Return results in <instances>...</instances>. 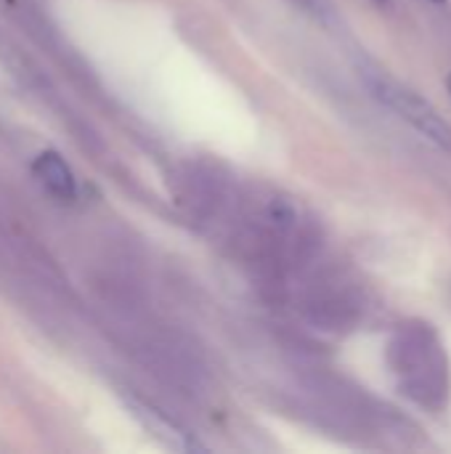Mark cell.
<instances>
[{
    "label": "cell",
    "mask_w": 451,
    "mask_h": 454,
    "mask_svg": "<svg viewBox=\"0 0 451 454\" xmlns=\"http://www.w3.org/2000/svg\"><path fill=\"white\" fill-rule=\"evenodd\" d=\"M433 3H444V0H433Z\"/></svg>",
    "instance_id": "3"
},
{
    "label": "cell",
    "mask_w": 451,
    "mask_h": 454,
    "mask_svg": "<svg viewBox=\"0 0 451 454\" xmlns=\"http://www.w3.org/2000/svg\"><path fill=\"white\" fill-rule=\"evenodd\" d=\"M372 90L375 96L388 106L393 109L401 120H407L417 133H423L428 141H433L436 146L451 152V128L449 122L420 96L415 93L412 88L401 85V82H393L388 77H377L372 82Z\"/></svg>",
    "instance_id": "1"
},
{
    "label": "cell",
    "mask_w": 451,
    "mask_h": 454,
    "mask_svg": "<svg viewBox=\"0 0 451 454\" xmlns=\"http://www.w3.org/2000/svg\"><path fill=\"white\" fill-rule=\"evenodd\" d=\"M32 170H35V176L40 178V184H43L51 194H56L58 200H74V197H77V181H74L69 165L61 160V154H56V152H43V154L35 160Z\"/></svg>",
    "instance_id": "2"
},
{
    "label": "cell",
    "mask_w": 451,
    "mask_h": 454,
    "mask_svg": "<svg viewBox=\"0 0 451 454\" xmlns=\"http://www.w3.org/2000/svg\"><path fill=\"white\" fill-rule=\"evenodd\" d=\"M449 90H451V77H449Z\"/></svg>",
    "instance_id": "4"
}]
</instances>
